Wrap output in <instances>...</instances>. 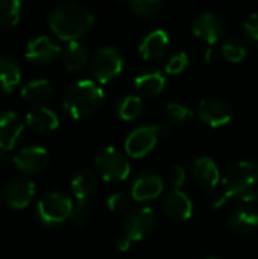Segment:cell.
<instances>
[{
  "label": "cell",
  "mask_w": 258,
  "mask_h": 259,
  "mask_svg": "<svg viewBox=\"0 0 258 259\" xmlns=\"http://www.w3.org/2000/svg\"><path fill=\"white\" fill-rule=\"evenodd\" d=\"M228 199L254 202L258 199V164L240 161L231 165L222 178L219 187L210 196L213 208H220Z\"/></svg>",
  "instance_id": "6da1fadb"
},
{
  "label": "cell",
  "mask_w": 258,
  "mask_h": 259,
  "mask_svg": "<svg viewBox=\"0 0 258 259\" xmlns=\"http://www.w3.org/2000/svg\"><path fill=\"white\" fill-rule=\"evenodd\" d=\"M53 33L64 41H78L94 24V14L82 3L64 2L56 5L47 17Z\"/></svg>",
  "instance_id": "7a4b0ae2"
},
{
  "label": "cell",
  "mask_w": 258,
  "mask_h": 259,
  "mask_svg": "<svg viewBox=\"0 0 258 259\" xmlns=\"http://www.w3.org/2000/svg\"><path fill=\"white\" fill-rule=\"evenodd\" d=\"M103 100V90L96 80L81 79L73 82L62 96V106L73 118L91 115Z\"/></svg>",
  "instance_id": "3957f363"
},
{
  "label": "cell",
  "mask_w": 258,
  "mask_h": 259,
  "mask_svg": "<svg viewBox=\"0 0 258 259\" xmlns=\"http://www.w3.org/2000/svg\"><path fill=\"white\" fill-rule=\"evenodd\" d=\"M94 167L103 181H125L131 173V164L126 155L114 147L106 146L94 158Z\"/></svg>",
  "instance_id": "277c9868"
},
{
  "label": "cell",
  "mask_w": 258,
  "mask_h": 259,
  "mask_svg": "<svg viewBox=\"0 0 258 259\" xmlns=\"http://www.w3.org/2000/svg\"><path fill=\"white\" fill-rule=\"evenodd\" d=\"M73 203L75 202L70 197H67L65 194H62L59 191L46 193L38 200V205H36L38 219L46 226L59 225V223L65 222L67 219H70Z\"/></svg>",
  "instance_id": "5b68a950"
},
{
  "label": "cell",
  "mask_w": 258,
  "mask_h": 259,
  "mask_svg": "<svg viewBox=\"0 0 258 259\" xmlns=\"http://www.w3.org/2000/svg\"><path fill=\"white\" fill-rule=\"evenodd\" d=\"M91 73L99 83H108L116 79L123 70L122 53L111 46H103L96 50L90 64Z\"/></svg>",
  "instance_id": "8992f818"
},
{
  "label": "cell",
  "mask_w": 258,
  "mask_h": 259,
  "mask_svg": "<svg viewBox=\"0 0 258 259\" xmlns=\"http://www.w3.org/2000/svg\"><path fill=\"white\" fill-rule=\"evenodd\" d=\"M163 132H166V129L158 124H141L135 127L126 137L125 141L126 153L131 158H143L157 146Z\"/></svg>",
  "instance_id": "52a82bcc"
},
{
  "label": "cell",
  "mask_w": 258,
  "mask_h": 259,
  "mask_svg": "<svg viewBox=\"0 0 258 259\" xmlns=\"http://www.w3.org/2000/svg\"><path fill=\"white\" fill-rule=\"evenodd\" d=\"M157 215L155 211L149 206H137L126 212L123 219L125 235L131 241L146 238L155 228Z\"/></svg>",
  "instance_id": "ba28073f"
},
{
  "label": "cell",
  "mask_w": 258,
  "mask_h": 259,
  "mask_svg": "<svg viewBox=\"0 0 258 259\" xmlns=\"http://www.w3.org/2000/svg\"><path fill=\"white\" fill-rule=\"evenodd\" d=\"M192 30L195 36L205 41L207 44H216L225 33V21L216 12L205 11L196 15L192 24Z\"/></svg>",
  "instance_id": "9c48e42d"
},
{
  "label": "cell",
  "mask_w": 258,
  "mask_h": 259,
  "mask_svg": "<svg viewBox=\"0 0 258 259\" xmlns=\"http://www.w3.org/2000/svg\"><path fill=\"white\" fill-rule=\"evenodd\" d=\"M198 115L205 124H208L211 127H220L231 121L233 109L222 99L205 97L198 105Z\"/></svg>",
  "instance_id": "30bf717a"
},
{
  "label": "cell",
  "mask_w": 258,
  "mask_h": 259,
  "mask_svg": "<svg viewBox=\"0 0 258 259\" xmlns=\"http://www.w3.org/2000/svg\"><path fill=\"white\" fill-rule=\"evenodd\" d=\"M14 165L29 175L43 171L49 164V152L41 146H26L12 156Z\"/></svg>",
  "instance_id": "8fae6325"
},
{
  "label": "cell",
  "mask_w": 258,
  "mask_h": 259,
  "mask_svg": "<svg viewBox=\"0 0 258 259\" xmlns=\"http://www.w3.org/2000/svg\"><path fill=\"white\" fill-rule=\"evenodd\" d=\"M164 190V182L160 175L154 171L138 173L131 184V196L138 202L157 199Z\"/></svg>",
  "instance_id": "7c38bea8"
},
{
  "label": "cell",
  "mask_w": 258,
  "mask_h": 259,
  "mask_svg": "<svg viewBox=\"0 0 258 259\" xmlns=\"http://www.w3.org/2000/svg\"><path fill=\"white\" fill-rule=\"evenodd\" d=\"M61 47L47 35L30 39L26 46L24 56L35 64H50L61 55Z\"/></svg>",
  "instance_id": "4fadbf2b"
},
{
  "label": "cell",
  "mask_w": 258,
  "mask_h": 259,
  "mask_svg": "<svg viewBox=\"0 0 258 259\" xmlns=\"http://www.w3.org/2000/svg\"><path fill=\"white\" fill-rule=\"evenodd\" d=\"M33 196H35V184L23 178L11 181L3 191L5 202L14 209L26 208L33 199Z\"/></svg>",
  "instance_id": "5bb4252c"
},
{
  "label": "cell",
  "mask_w": 258,
  "mask_h": 259,
  "mask_svg": "<svg viewBox=\"0 0 258 259\" xmlns=\"http://www.w3.org/2000/svg\"><path fill=\"white\" fill-rule=\"evenodd\" d=\"M170 46L169 33L164 29H154L143 36L138 44V52L144 59H160L163 58Z\"/></svg>",
  "instance_id": "9a60e30c"
},
{
  "label": "cell",
  "mask_w": 258,
  "mask_h": 259,
  "mask_svg": "<svg viewBox=\"0 0 258 259\" xmlns=\"http://www.w3.org/2000/svg\"><path fill=\"white\" fill-rule=\"evenodd\" d=\"M163 209L173 220H189L193 214V202L184 191L172 188L163 197Z\"/></svg>",
  "instance_id": "2e32d148"
},
{
  "label": "cell",
  "mask_w": 258,
  "mask_h": 259,
  "mask_svg": "<svg viewBox=\"0 0 258 259\" xmlns=\"http://www.w3.org/2000/svg\"><path fill=\"white\" fill-rule=\"evenodd\" d=\"M24 129V123L12 111L0 112V149L11 150L20 140Z\"/></svg>",
  "instance_id": "e0dca14e"
},
{
  "label": "cell",
  "mask_w": 258,
  "mask_h": 259,
  "mask_svg": "<svg viewBox=\"0 0 258 259\" xmlns=\"http://www.w3.org/2000/svg\"><path fill=\"white\" fill-rule=\"evenodd\" d=\"M192 173H193V178L199 182V185H202L205 188H214L216 190L222 181L217 164L208 156L198 158L193 162Z\"/></svg>",
  "instance_id": "ac0fdd59"
},
{
  "label": "cell",
  "mask_w": 258,
  "mask_h": 259,
  "mask_svg": "<svg viewBox=\"0 0 258 259\" xmlns=\"http://www.w3.org/2000/svg\"><path fill=\"white\" fill-rule=\"evenodd\" d=\"M24 123L32 131L44 134V132H50V131L56 129L59 124V118H58L56 112H53L50 108L38 106V108H35L26 114Z\"/></svg>",
  "instance_id": "d6986e66"
},
{
  "label": "cell",
  "mask_w": 258,
  "mask_h": 259,
  "mask_svg": "<svg viewBox=\"0 0 258 259\" xmlns=\"http://www.w3.org/2000/svg\"><path fill=\"white\" fill-rule=\"evenodd\" d=\"M134 85L141 96L154 97L164 90L166 76L160 70H144L134 79Z\"/></svg>",
  "instance_id": "ffe728a7"
},
{
  "label": "cell",
  "mask_w": 258,
  "mask_h": 259,
  "mask_svg": "<svg viewBox=\"0 0 258 259\" xmlns=\"http://www.w3.org/2000/svg\"><path fill=\"white\" fill-rule=\"evenodd\" d=\"M228 225L234 232L249 234L258 228V211L251 206H237L230 212Z\"/></svg>",
  "instance_id": "44dd1931"
},
{
  "label": "cell",
  "mask_w": 258,
  "mask_h": 259,
  "mask_svg": "<svg viewBox=\"0 0 258 259\" xmlns=\"http://www.w3.org/2000/svg\"><path fill=\"white\" fill-rule=\"evenodd\" d=\"M53 94V87L47 79H33L29 80L21 88V97L33 105H41L47 102Z\"/></svg>",
  "instance_id": "7402d4cb"
},
{
  "label": "cell",
  "mask_w": 258,
  "mask_h": 259,
  "mask_svg": "<svg viewBox=\"0 0 258 259\" xmlns=\"http://www.w3.org/2000/svg\"><path fill=\"white\" fill-rule=\"evenodd\" d=\"M97 181L90 170H79L71 179V193L76 200L88 202L96 193Z\"/></svg>",
  "instance_id": "603a6c76"
},
{
  "label": "cell",
  "mask_w": 258,
  "mask_h": 259,
  "mask_svg": "<svg viewBox=\"0 0 258 259\" xmlns=\"http://www.w3.org/2000/svg\"><path fill=\"white\" fill-rule=\"evenodd\" d=\"M62 59L68 70L78 71L87 65L88 61V50L87 47L79 41H70L62 49Z\"/></svg>",
  "instance_id": "cb8c5ba5"
},
{
  "label": "cell",
  "mask_w": 258,
  "mask_h": 259,
  "mask_svg": "<svg viewBox=\"0 0 258 259\" xmlns=\"http://www.w3.org/2000/svg\"><path fill=\"white\" fill-rule=\"evenodd\" d=\"M114 108H116V114L122 120H134L143 112L144 102L137 94H125L116 100Z\"/></svg>",
  "instance_id": "d4e9b609"
},
{
  "label": "cell",
  "mask_w": 258,
  "mask_h": 259,
  "mask_svg": "<svg viewBox=\"0 0 258 259\" xmlns=\"http://www.w3.org/2000/svg\"><path fill=\"white\" fill-rule=\"evenodd\" d=\"M21 80V68L11 58H0V91L11 93Z\"/></svg>",
  "instance_id": "484cf974"
},
{
  "label": "cell",
  "mask_w": 258,
  "mask_h": 259,
  "mask_svg": "<svg viewBox=\"0 0 258 259\" xmlns=\"http://www.w3.org/2000/svg\"><path fill=\"white\" fill-rule=\"evenodd\" d=\"M23 5L18 0H0V29L14 27L21 17Z\"/></svg>",
  "instance_id": "4316f807"
},
{
  "label": "cell",
  "mask_w": 258,
  "mask_h": 259,
  "mask_svg": "<svg viewBox=\"0 0 258 259\" xmlns=\"http://www.w3.org/2000/svg\"><path fill=\"white\" fill-rule=\"evenodd\" d=\"M220 52L230 62H242L248 55V47L243 41L237 38H230L220 46Z\"/></svg>",
  "instance_id": "83f0119b"
},
{
  "label": "cell",
  "mask_w": 258,
  "mask_h": 259,
  "mask_svg": "<svg viewBox=\"0 0 258 259\" xmlns=\"http://www.w3.org/2000/svg\"><path fill=\"white\" fill-rule=\"evenodd\" d=\"M164 112H166V117L176 124L189 123L193 118V111L187 105L179 103V102H169L166 105Z\"/></svg>",
  "instance_id": "f1b7e54d"
},
{
  "label": "cell",
  "mask_w": 258,
  "mask_h": 259,
  "mask_svg": "<svg viewBox=\"0 0 258 259\" xmlns=\"http://www.w3.org/2000/svg\"><path fill=\"white\" fill-rule=\"evenodd\" d=\"M129 8L132 9L134 14L148 17V15H154L155 12H158L163 8V2L161 0H131Z\"/></svg>",
  "instance_id": "f546056e"
},
{
  "label": "cell",
  "mask_w": 258,
  "mask_h": 259,
  "mask_svg": "<svg viewBox=\"0 0 258 259\" xmlns=\"http://www.w3.org/2000/svg\"><path fill=\"white\" fill-rule=\"evenodd\" d=\"M90 203L85 202V200H75L73 203V209H71V215H70V220L75 226L78 228H82L88 223V219H90Z\"/></svg>",
  "instance_id": "4dcf8cb0"
},
{
  "label": "cell",
  "mask_w": 258,
  "mask_h": 259,
  "mask_svg": "<svg viewBox=\"0 0 258 259\" xmlns=\"http://www.w3.org/2000/svg\"><path fill=\"white\" fill-rule=\"evenodd\" d=\"M187 65H189V55L186 52H176L167 59L164 70L169 74H178L182 70H186Z\"/></svg>",
  "instance_id": "1f68e13d"
},
{
  "label": "cell",
  "mask_w": 258,
  "mask_h": 259,
  "mask_svg": "<svg viewBox=\"0 0 258 259\" xmlns=\"http://www.w3.org/2000/svg\"><path fill=\"white\" fill-rule=\"evenodd\" d=\"M106 206L113 212H122L129 206V197L125 193H114L106 199Z\"/></svg>",
  "instance_id": "d6a6232c"
},
{
  "label": "cell",
  "mask_w": 258,
  "mask_h": 259,
  "mask_svg": "<svg viewBox=\"0 0 258 259\" xmlns=\"http://www.w3.org/2000/svg\"><path fill=\"white\" fill-rule=\"evenodd\" d=\"M169 181L173 187V190H181V187L186 182V170L181 165H173L169 171Z\"/></svg>",
  "instance_id": "836d02e7"
},
{
  "label": "cell",
  "mask_w": 258,
  "mask_h": 259,
  "mask_svg": "<svg viewBox=\"0 0 258 259\" xmlns=\"http://www.w3.org/2000/svg\"><path fill=\"white\" fill-rule=\"evenodd\" d=\"M243 30L245 33L248 35L249 39H252L254 42L258 44V12L255 14H251L245 23H243Z\"/></svg>",
  "instance_id": "e575fe53"
},
{
  "label": "cell",
  "mask_w": 258,
  "mask_h": 259,
  "mask_svg": "<svg viewBox=\"0 0 258 259\" xmlns=\"http://www.w3.org/2000/svg\"><path fill=\"white\" fill-rule=\"evenodd\" d=\"M116 247L119 252H128L129 247H131V240L125 235V237H119L117 241H116Z\"/></svg>",
  "instance_id": "d590c367"
},
{
  "label": "cell",
  "mask_w": 258,
  "mask_h": 259,
  "mask_svg": "<svg viewBox=\"0 0 258 259\" xmlns=\"http://www.w3.org/2000/svg\"><path fill=\"white\" fill-rule=\"evenodd\" d=\"M213 59H214V49L210 47V49L205 50V61H207V62H211Z\"/></svg>",
  "instance_id": "8d00e7d4"
},
{
  "label": "cell",
  "mask_w": 258,
  "mask_h": 259,
  "mask_svg": "<svg viewBox=\"0 0 258 259\" xmlns=\"http://www.w3.org/2000/svg\"><path fill=\"white\" fill-rule=\"evenodd\" d=\"M3 152H5V150H2V149H0V164L3 162Z\"/></svg>",
  "instance_id": "74e56055"
},
{
  "label": "cell",
  "mask_w": 258,
  "mask_h": 259,
  "mask_svg": "<svg viewBox=\"0 0 258 259\" xmlns=\"http://www.w3.org/2000/svg\"><path fill=\"white\" fill-rule=\"evenodd\" d=\"M207 259H219V258H207Z\"/></svg>",
  "instance_id": "f35d334b"
}]
</instances>
